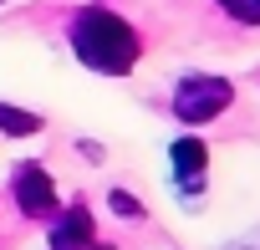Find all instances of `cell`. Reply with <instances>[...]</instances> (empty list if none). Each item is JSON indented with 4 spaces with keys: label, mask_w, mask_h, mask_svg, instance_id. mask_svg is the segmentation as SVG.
Masks as SVG:
<instances>
[{
    "label": "cell",
    "mask_w": 260,
    "mask_h": 250,
    "mask_svg": "<svg viewBox=\"0 0 260 250\" xmlns=\"http://www.w3.org/2000/svg\"><path fill=\"white\" fill-rule=\"evenodd\" d=\"M72 51L97 77H127L138 67V31L127 26L122 16L92 6V11H82L72 21Z\"/></svg>",
    "instance_id": "1"
},
{
    "label": "cell",
    "mask_w": 260,
    "mask_h": 250,
    "mask_svg": "<svg viewBox=\"0 0 260 250\" xmlns=\"http://www.w3.org/2000/svg\"><path fill=\"white\" fill-rule=\"evenodd\" d=\"M92 240H97V225H92V209L87 204H72L51 225V250H92Z\"/></svg>",
    "instance_id": "5"
},
{
    "label": "cell",
    "mask_w": 260,
    "mask_h": 250,
    "mask_svg": "<svg viewBox=\"0 0 260 250\" xmlns=\"http://www.w3.org/2000/svg\"><path fill=\"white\" fill-rule=\"evenodd\" d=\"M11 189H16V204H21L26 220L56 214V184H51V174H46L41 164H21L16 179H11Z\"/></svg>",
    "instance_id": "4"
},
{
    "label": "cell",
    "mask_w": 260,
    "mask_h": 250,
    "mask_svg": "<svg viewBox=\"0 0 260 250\" xmlns=\"http://www.w3.org/2000/svg\"><path fill=\"white\" fill-rule=\"evenodd\" d=\"M230 102H235V87H230L224 77L194 72V77H184L179 92H174V117L189 122V128H204V122H214L219 112H230Z\"/></svg>",
    "instance_id": "2"
},
{
    "label": "cell",
    "mask_w": 260,
    "mask_h": 250,
    "mask_svg": "<svg viewBox=\"0 0 260 250\" xmlns=\"http://www.w3.org/2000/svg\"><path fill=\"white\" fill-rule=\"evenodd\" d=\"M46 122H41V112H26V107H16V102H0V133L6 138H31V133H41Z\"/></svg>",
    "instance_id": "6"
},
{
    "label": "cell",
    "mask_w": 260,
    "mask_h": 250,
    "mask_svg": "<svg viewBox=\"0 0 260 250\" xmlns=\"http://www.w3.org/2000/svg\"><path fill=\"white\" fill-rule=\"evenodd\" d=\"M107 209H112V214H122V220H143V204L127 194V189H112V194H107Z\"/></svg>",
    "instance_id": "7"
},
{
    "label": "cell",
    "mask_w": 260,
    "mask_h": 250,
    "mask_svg": "<svg viewBox=\"0 0 260 250\" xmlns=\"http://www.w3.org/2000/svg\"><path fill=\"white\" fill-rule=\"evenodd\" d=\"M204 169H209L204 138H174L169 143V174H174V189L184 194V204H194V194H204Z\"/></svg>",
    "instance_id": "3"
},
{
    "label": "cell",
    "mask_w": 260,
    "mask_h": 250,
    "mask_svg": "<svg viewBox=\"0 0 260 250\" xmlns=\"http://www.w3.org/2000/svg\"><path fill=\"white\" fill-rule=\"evenodd\" d=\"M219 6H224L240 26H260V0H219Z\"/></svg>",
    "instance_id": "8"
}]
</instances>
